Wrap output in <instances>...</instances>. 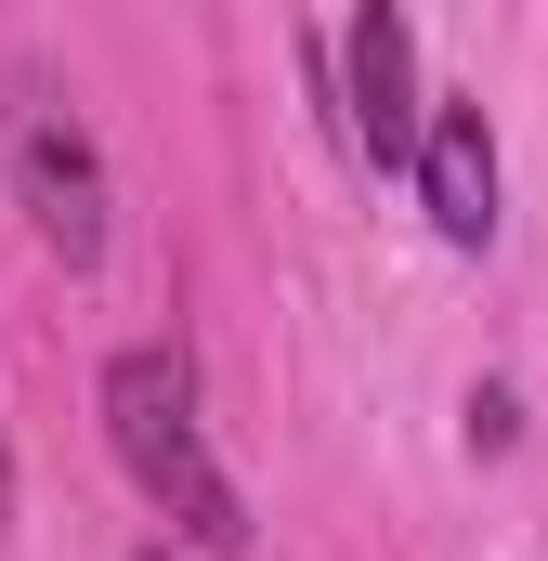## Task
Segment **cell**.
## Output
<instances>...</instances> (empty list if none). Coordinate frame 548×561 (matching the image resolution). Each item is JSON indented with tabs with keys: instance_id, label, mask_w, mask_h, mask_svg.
<instances>
[{
	"instance_id": "1",
	"label": "cell",
	"mask_w": 548,
	"mask_h": 561,
	"mask_svg": "<svg viewBox=\"0 0 548 561\" xmlns=\"http://www.w3.org/2000/svg\"><path fill=\"white\" fill-rule=\"evenodd\" d=\"M105 444H118V470L144 483V510L183 536V549H249V510H236V483H222V457H209V431H196V379H183V353H118L105 366Z\"/></svg>"
},
{
	"instance_id": "2",
	"label": "cell",
	"mask_w": 548,
	"mask_h": 561,
	"mask_svg": "<svg viewBox=\"0 0 548 561\" xmlns=\"http://www.w3.org/2000/svg\"><path fill=\"white\" fill-rule=\"evenodd\" d=\"M13 196H26V222H39V249L66 262V275H92L105 262V157H92V131H79V105L53 92V79H26L13 92Z\"/></svg>"
},
{
	"instance_id": "3",
	"label": "cell",
	"mask_w": 548,
	"mask_h": 561,
	"mask_svg": "<svg viewBox=\"0 0 548 561\" xmlns=\"http://www.w3.org/2000/svg\"><path fill=\"white\" fill-rule=\"evenodd\" d=\"M340 131H353L366 170H406L418 157V26L392 0H366L340 26Z\"/></svg>"
},
{
	"instance_id": "4",
	"label": "cell",
	"mask_w": 548,
	"mask_h": 561,
	"mask_svg": "<svg viewBox=\"0 0 548 561\" xmlns=\"http://www.w3.org/2000/svg\"><path fill=\"white\" fill-rule=\"evenodd\" d=\"M406 170H418V209H431L444 249H496V131H483V105H431Z\"/></svg>"
},
{
	"instance_id": "5",
	"label": "cell",
	"mask_w": 548,
	"mask_h": 561,
	"mask_svg": "<svg viewBox=\"0 0 548 561\" xmlns=\"http://www.w3.org/2000/svg\"><path fill=\"white\" fill-rule=\"evenodd\" d=\"M0 496H13V457H0Z\"/></svg>"
},
{
	"instance_id": "6",
	"label": "cell",
	"mask_w": 548,
	"mask_h": 561,
	"mask_svg": "<svg viewBox=\"0 0 548 561\" xmlns=\"http://www.w3.org/2000/svg\"><path fill=\"white\" fill-rule=\"evenodd\" d=\"M144 561H170V549H144Z\"/></svg>"
}]
</instances>
